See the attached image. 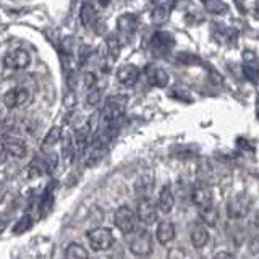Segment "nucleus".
<instances>
[{"label": "nucleus", "instance_id": "nucleus-4", "mask_svg": "<svg viewBox=\"0 0 259 259\" xmlns=\"http://www.w3.org/2000/svg\"><path fill=\"white\" fill-rule=\"evenodd\" d=\"M175 46L174 36L167 31H157L151 37V51L156 57H165L172 52Z\"/></svg>", "mask_w": 259, "mask_h": 259}, {"label": "nucleus", "instance_id": "nucleus-24", "mask_svg": "<svg viewBox=\"0 0 259 259\" xmlns=\"http://www.w3.org/2000/svg\"><path fill=\"white\" fill-rule=\"evenodd\" d=\"M168 15H170V5L168 4H159L151 13L152 23H156V24L165 23L168 20Z\"/></svg>", "mask_w": 259, "mask_h": 259}, {"label": "nucleus", "instance_id": "nucleus-12", "mask_svg": "<svg viewBox=\"0 0 259 259\" xmlns=\"http://www.w3.org/2000/svg\"><path fill=\"white\" fill-rule=\"evenodd\" d=\"M174 206H175V194H174L172 186L170 185L162 186V190L159 193V199H157V207L160 209V212L170 214Z\"/></svg>", "mask_w": 259, "mask_h": 259}, {"label": "nucleus", "instance_id": "nucleus-22", "mask_svg": "<svg viewBox=\"0 0 259 259\" xmlns=\"http://www.w3.org/2000/svg\"><path fill=\"white\" fill-rule=\"evenodd\" d=\"M62 140V128L59 126H52L49 130V133L44 138V143H42V151L46 152L47 149L54 148V146Z\"/></svg>", "mask_w": 259, "mask_h": 259}, {"label": "nucleus", "instance_id": "nucleus-13", "mask_svg": "<svg viewBox=\"0 0 259 259\" xmlns=\"http://www.w3.org/2000/svg\"><path fill=\"white\" fill-rule=\"evenodd\" d=\"M191 198H193V202L199 209L214 204V202H212V190H210L207 185H198L196 188L193 190Z\"/></svg>", "mask_w": 259, "mask_h": 259}, {"label": "nucleus", "instance_id": "nucleus-23", "mask_svg": "<svg viewBox=\"0 0 259 259\" xmlns=\"http://www.w3.org/2000/svg\"><path fill=\"white\" fill-rule=\"evenodd\" d=\"M199 217L204 225L214 227L217 224V209L214 207V204L202 207V209H199Z\"/></svg>", "mask_w": 259, "mask_h": 259}, {"label": "nucleus", "instance_id": "nucleus-29", "mask_svg": "<svg viewBox=\"0 0 259 259\" xmlns=\"http://www.w3.org/2000/svg\"><path fill=\"white\" fill-rule=\"evenodd\" d=\"M31 225H32L31 217H29V215H24V217L20 219V221L16 222V225L13 227V233H23V232H26V230L31 229Z\"/></svg>", "mask_w": 259, "mask_h": 259}, {"label": "nucleus", "instance_id": "nucleus-17", "mask_svg": "<svg viewBox=\"0 0 259 259\" xmlns=\"http://www.w3.org/2000/svg\"><path fill=\"white\" fill-rule=\"evenodd\" d=\"M245 59V65H243V71H245V76L251 81V83H257L259 81V67L256 65V57L253 54L246 52L243 55Z\"/></svg>", "mask_w": 259, "mask_h": 259}, {"label": "nucleus", "instance_id": "nucleus-33", "mask_svg": "<svg viewBox=\"0 0 259 259\" xmlns=\"http://www.w3.org/2000/svg\"><path fill=\"white\" fill-rule=\"evenodd\" d=\"M214 259H235V256L230 254V253H227V251H221V253H217L214 256Z\"/></svg>", "mask_w": 259, "mask_h": 259}, {"label": "nucleus", "instance_id": "nucleus-8", "mask_svg": "<svg viewBox=\"0 0 259 259\" xmlns=\"http://www.w3.org/2000/svg\"><path fill=\"white\" fill-rule=\"evenodd\" d=\"M31 99V94H29V89L26 88H13L10 89L8 93H5L4 96V104L7 109H18L26 105Z\"/></svg>", "mask_w": 259, "mask_h": 259}, {"label": "nucleus", "instance_id": "nucleus-9", "mask_svg": "<svg viewBox=\"0 0 259 259\" xmlns=\"http://www.w3.org/2000/svg\"><path fill=\"white\" fill-rule=\"evenodd\" d=\"M31 63L29 52L24 49H15L4 57V65L10 70H23Z\"/></svg>", "mask_w": 259, "mask_h": 259}, {"label": "nucleus", "instance_id": "nucleus-30", "mask_svg": "<svg viewBox=\"0 0 259 259\" xmlns=\"http://www.w3.org/2000/svg\"><path fill=\"white\" fill-rule=\"evenodd\" d=\"M75 37H71V36H68V37H63L62 39V42H60V49H62V52L63 54H71L73 52V42H75V40H73Z\"/></svg>", "mask_w": 259, "mask_h": 259}, {"label": "nucleus", "instance_id": "nucleus-1", "mask_svg": "<svg viewBox=\"0 0 259 259\" xmlns=\"http://www.w3.org/2000/svg\"><path fill=\"white\" fill-rule=\"evenodd\" d=\"M126 102H128V97L123 94H115V96H110L105 99L104 107L101 110V121L104 123V126L115 123V121H118L120 117H123V112L126 109Z\"/></svg>", "mask_w": 259, "mask_h": 259}, {"label": "nucleus", "instance_id": "nucleus-19", "mask_svg": "<svg viewBox=\"0 0 259 259\" xmlns=\"http://www.w3.org/2000/svg\"><path fill=\"white\" fill-rule=\"evenodd\" d=\"M209 240V233L207 229L202 224H198L193 227L191 230V243L194 245V248H202Z\"/></svg>", "mask_w": 259, "mask_h": 259}, {"label": "nucleus", "instance_id": "nucleus-21", "mask_svg": "<svg viewBox=\"0 0 259 259\" xmlns=\"http://www.w3.org/2000/svg\"><path fill=\"white\" fill-rule=\"evenodd\" d=\"M65 259H89V254L84 246L79 243H70L65 249Z\"/></svg>", "mask_w": 259, "mask_h": 259}, {"label": "nucleus", "instance_id": "nucleus-7", "mask_svg": "<svg viewBox=\"0 0 259 259\" xmlns=\"http://www.w3.org/2000/svg\"><path fill=\"white\" fill-rule=\"evenodd\" d=\"M136 29H138V16L136 15L125 13L117 20V36L120 39V42H121V39H125V40L132 39L135 36Z\"/></svg>", "mask_w": 259, "mask_h": 259}, {"label": "nucleus", "instance_id": "nucleus-16", "mask_svg": "<svg viewBox=\"0 0 259 259\" xmlns=\"http://www.w3.org/2000/svg\"><path fill=\"white\" fill-rule=\"evenodd\" d=\"M156 237H157L159 243H162V245H167V243H170L175 238V225L170 221H162L157 225Z\"/></svg>", "mask_w": 259, "mask_h": 259}, {"label": "nucleus", "instance_id": "nucleus-25", "mask_svg": "<svg viewBox=\"0 0 259 259\" xmlns=\"http://www.w3.org/2000/svg\"><path fill=\"white\" fill-rule=\"evenodd\" d=\"M88 141H89V130L88 126L84 128H78L76 132H75V146H76V149L79 154H83L84 149H86V146H88Z\"/></svg>", "mask_w": 259, "mask_h": 259}, {"label": "nucleus", "instance_id": "nucleus-15", "mask_svg": "<svg viewBox=\"0 0 259 259\" xmlns=\"http://www.w3.org/2000/svg\"><path fill=\"white\" fill-rule=\"evenodd\" d=\"M4 146H5V151L10 154V156L18 157V159H23L28 152L26 143H24L23 140H20V138H7Z\"/></svg>", "mask_w": 259, "mask_h": 259}, {"label": "nucleus", "instance_id": "nucleus-3", "mask_svg": "<svg viewBox=\"0 0 259 259\" xmlns=\"http://www.w3.org/2000/svg\"><path fill=\"white\" fill-rule=\"evenodd\" d=\"M88 241L94 251H107L113 245V233L110 229L97 227L88 233Z\"/></svg>", "mask_w": 259, "mask_h": 259}, {"label": "nucleus", "instance_id": "nucleus-37", "mask_svg": "<svg viewBox=\"0 0 259 259\" xmlns=\"http://www.w3.org/2000/svg\"><path fill=\"white\" fill-rule=\"evenodd\" d=\"M257 120H259V113H257Z\"/></svg>", "mask_w": 259, "mask_h": 259}, {"label": "nucleus", "instance_id": "nucleus-28", "mask_svg": "<svg viewBox=\"0 0 259 259\" xmlns=\"http://www.w3.org/2000/svg\"><path fill=\"white\" fill-rule=\"evenodd\" d=\"M204 7H206V10H207L209 13H212V15H222V13H225L227 10H229V7H227V4H224V2H215V0H210V2H206Z\"/></svg>", "mask_w": 259, "mask_h": 259}, {"label": "nucleus", "instance_id": "nucleus-10", "mask_svg": "<svg viewBox=\"0 0 259 259\" xmlns=\"http://www.w3.org/2000/svg\"><path fill=\"white\" fill-rule=\"evenodd\" d=\"M136 214L144 225H152L157 221V207L152 202V199H140Z\"/></svg>", "mask_w": 259, "mask_h": 259}, {"label": "nucleus", "instance_id": "nucleus-26", "mask_svg": "<svg viewBox=\"0 0 259 259\" xmlns=\"http://www.w3.org/2000/svg\"><path fill=\"white\" fill-rule=\"evenodd\" d=\"M120 47H121V42H120L118 36L117 34H110L107 37V52H109L110 60H117L118 59Z\"/></svg>", "mask_w": 259, "mask_h": 259}, {"label": "nucleus", "instance_id": "nucleus-20", "mask_svg": "<svg viewBox=\"0 0 259 259\" xmlns=\"http://www.w3.org/2000/svg\"><path fill=\"white\" fill-rule=\"evenodd\" d=\"M148 81L151 86H157V88H165L168 83V73L162 68H152L148 73Z\"/></svg>", "mask_w": 259, "mask_h": 259}, {"label": "nucleus", "instance_id": "nucleus-14", "mask_svg": "<svg viewBox=\"0 0 259 259\" xmlns=\"http://www.w3.org/2000/svg\"><path fill=\"white\" fill-rule=\"evenodd\" d=\"M154 188V177L152 174H143L141 177H138V180L135 183V191L141 199H149V194Z\"/></svg>", "mask_w": 259, "mask_h": 259}, {"label": "nucleus", "instance_id": "nucleus-32", "mask_svg": "<svg viewBox=\"0 0 259 259\" xmlns=\"http://www.w3.org/2000/svg\"><path fill=\"white\" fill-rule=\"evenodd\" d=\"M97 83V76H96V73L93 71H88L86 75H84V79H83V84L86 89H93Z\"/></svg>", "mask_w": 259, "mask_h": 259}, {"label": "nucleus", "instance_id": "nucleus-36", "mask_svg": "<svg viewBox=\"0 0 259 259\" xmlns=\"http://www.w3.org/2000/svg\"><path fill=\"white\" fill-rule=\"evenodd\" d=\"M256 7H257V10H259V4H257V5H256Z\"/></svg>", "mask_w": 259, "mask_h": 259}, {"label": "nucleus", "instance_id": "nucleus-27", "mask_svg": "<svg viewBox=\"0 0 259 259\" xmlns=\"http://www.w3.org/2000/svg\"><path fill=\"white\" fill-rule=\"evenodd\" d=\"M47 172H49V170H47V165H46V160H42V159L32 160V164L29 165V177L31 178L40 177V175H44Z\"/></svg>", "mask_w": 259, "mask_h": 259}, {"label": "nucleus", "instance_id": "nucleus-6", "mask_svg": "<svg viewBox=\"0 0 259 259\" xmlns=\"http://www.w3.org/2000/svg\"><path fill=\"white\" fill-rule=\"evenodd\" d=\"M249 207H251V198L245 193H240L229 201V204H227V214H229L230 219H243L248 215Z\"/></svg>", "mask_w": 259, "mask_h": 259}, {"label": "nucleus", "instance_id": "nucleus-31", "mask_svg": "<svg viewBox=\"0 0 259 259\" xmlns=\"http://www.w3.org/2000/svg\"><path fill=\"white\" fill-rule=\"evenodd\" d=\"M101 94H102V91L101 89H94V91H91L88 94V105H91V107H94V105H97L99 104V101H101Z\"/></svg>", "mask_w": 259, "mask_h": 259}, {"label": "nucleus", "instance_id": "nucleus-11", "mask_svg": "<svg viewBox=\"0 0 259 259\" xmlns=\"http://www.w3.org/2000/svg\"><path fill=\"white\" fill-rule=\"evenodd\" d=\"M117 79L121 86L132 88L138 83V79H140V68L132 63L121 65V67L117 70Z\"/></svg>", "mask_w": 259, "mask_h": 259}, {"label": "nucleus", "instance_id": "nucleus-5", "mask_svg": "<svg viewBox=\"0 0 259 259\" xmlns=\"http://www.w3.org/2000/svg\"><path fill=\"white\" fill-rule=\"evenodd\" d=\"M113 222L121 233H133L136 229V215L128 206H120L113 214Z\"/></svg>", "mask_w": 259, "mask_h": 259}, {"label": "nucleus", "instance_id": "nucleus-2", "mask_svg": "<svg viewBox=\"0 0 259 259\" xmlns=\"http://www.w3.org/2000/svg\"><path fill=\"white\" fill-rule=\"evenodd\" d=\"M130 251L135 256H149L152 253V235L149 230L140 229L130 240Z\"/></svg>", "mask_w": 259, "mask_h": 259}, {"label": "nucleus", "instance_id": "nucleus-35", "mask_svg": "<svg viewBox=\"0 0 259 259\" xmlns=\"http://www.w3.org/2000/svg\"><path fill=\"white\" fill-rule=\"evenodd\" d=\"M253 225H254L256 229L259 230V212H257V214L254 215V222H253Z\"/></svg>", "mask_w": 259, "mask_h": 259}, {"label": "nucleus", "instance_id": "nucleus-34", "mask_svg": "<svg viewBox=\"0 0 259 259\" xmlns=\"http://www.w3.org/2000/svg\"><path fill=\"white\" fill-rule=\"evenodd\" d=\"M5 159H7V151H5V146H4V143H0V165L4 164Z\"/></svg>", "mask_w": 259, "mask_h": 259}, {"label": "nucleus", "instance_id": "nucleus-18", "mask_svg": "<svg viewBox=\"0 0 259 259\" xmlns=\"http://www.w3.org/2000/svg\"><path fill=\"white\" fill-rule=\"evenodd\" d=\"M79 20L83 23V26L91 28L97 23V12L93 5L89 4H83L81 5V12H79Z\"/></svg>", "mask_w": 259, "mask_h": 259}]
</instances>
